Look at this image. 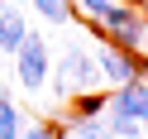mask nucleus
<instances>
[{
  "label": "nucleus",
  "mask_w": 148,
  "mask_h": 139,
  "mask_svg": "<svg viewBox=\"0 0 148 139\" xmlns=\"http://www.w3.org/2000/svg\"><path fill=\"white\" fill-rule=\"evenodd\" d=\"M105 125H110L115 139H124V134H143V139H148V67H143L138 82L110 91V101H105Z\"/></svg>",
  "instance_id": "obj_1"
},
{
  "label": "nucleus",
  "mask_w": 148,
  "mask_h": 139,
  "mask_svg": "<svg viewBox=\"0 0 148 139\" xmlns=\"http://www.w3.org/2000/svg\"><path fill=\"white\" fill-rule=\"evenodd\" d=\"M96 39H105V43H115V48H129V53H138L143 48V34H148V15L138 10V5H124L119 0L115 10L105 15L100 24H86Z\"/></svg>",
  "instance_id": "obj_2"
},
{
  "label": "nucleus",
  "mask_w": 148,
  "mask_h": 139,
  "mask_svg": "<svg viewBox=\"0 0 148 139\" xmlns=\"http://www.w3.org/2000/svg\"><path fill=\"white\" fill-rule=\"evenodd\" d=\"M96 67H100V82H105L110 91H119V86H129V82H138L143 77V67H148V58L143 53H129V48H115V43H105V39H96Z\"/></svg>",
  "instance_id": "obj_3"
},
{
  "label": "nucleus",
  "mask_w": 148,
  "mask_h": 139,
  "mask_svg": "<svg viewBox=\"0 0 148 139\" xmlns=\"http://www.w3.org/2000/svg\"><path fill=\"white\" fill-rule=\"evenodd\" d=\"M48 72H53V48L38 29H29V39L14 48V77H19L24 91H38L48 82Z\"/></svg>",
  "instance_id": "obj_4"
},
{
  "label": "nucleus",
  "mask_w": 148,
  "mask_h": 139,
  "mask_svg": "<svg viewBox=\"0 0 148 139\" xmlns=\"http://www.w3.org/2000/svg\"><path fill=\"white\" fill-rule=\"evenodd\" d=\"M29 39V24H24V10H0V53H14Z\"/></svg>",
  "instance_id": "obj_5"
},
{
  "label": "nucleus",
  "mask_w": 148,
  "mask_h": 139,
  "mask_svg": "<svg viewBox=\"0 0 148 139\" xmlns=\"http://www.w3.org/2000/svg\"><path fill=\"white\" fill-rule=\"evenodd\" d=\"M62 139H115V134H110L105 115H96V120H67L62 125Z\"/></svg>",
  "instance_id": "obj_6"
},
{
  "label": "nucleus",
  "mask_w": 148,
  "mask_h": 139,
  "mask_svg": "<svg viewBox=\"0 0 148 139\" xmlns=\"http://www.w3.org/2000/svg\"><path fill=\"white\" fill-rule=\"evenodd\" d=\"M24 129V115H19V101L10 91H0V139H19Z\"/></svg>",
  "instance_id": "obj_7"
},
{
  "label": "nucleus",
  "mask_w": 148,
  "mask_h": 139,
  "mask_svg": "<svg viewBox=\"0 0 148 139\" xmlns=\"http://www.w3.org/2000/svg\"><path fill=\"white\" fill-rule=\"evenodd\" d=\"M115 5H119V0H72V10H77L86 24H100L110 10H115Z\"/></svg>",
  "instance_id": "obj_8"
},
{
  "label": "nucleus",
  "mask_w": 148,
  "mask_h": 139,
  "mask_svg": "<svg viewBox=\"0 0 148 139\" xmlns=\"http://www.w3.org/2000/svg\"><path fill=\"white\" fill-rule=\"evenodd\" d=\"M19 139H62V125L58 120H34V125L19 129Z\"/></svg>",
  "instance_id": "obj_9"
},
{
  "label": "nucleus",
  "mask_w": 148,
  "mask_h": 139,
  "mask_svg": "<svg viewBox=\"0 0 148 139\" xmlns=\"http://www.w3.org/2000/svg\"><path fill=\"white\" fill-rule=\"evenodd\" d=\"M10 5H14V10H24V5H34V0H10Z\"/></svg>",
  "instance_id": "obj_10"
},
{
  "label": "nucleus",
  "mask_w": 148,
  "mask_h": 139,
  "mask_svg": "<svg viewBox=\"0 0 148 139\" xmlns=\"http://www.w3.org/2000/svg\"><path fill=\"white\" fill-rule=\"evenodd\" d=\"M124 5H138V10H143V5H148V0H124Z\"/></svg>",
  "instance_id": "obj_11"
},
{
  "label": "nucleus",
  "mask_w": 148,
  "mask_h": 139,
  "mask_svg": "<svg viewBox=\"0 0 148 139\" xmlns=\"http://www.w3.org/2000/svg\"><path fill=\"white\" fill-rule=\"evenodd\" d=\"M138 53H143V58H148V34H143V48H138Z\"/></svg>",
  "instance_id": "obj_12"
},
{
  "label": "nucleus",
  "mask_w": 148,
  "mask_h": 139,
  "mask_svg": "<svg viewBox=\"0 0 148 139\" xmlns=\"http://www.w3.org/2000/svg\"><path fill=\"white\" fill-rule=\"evenodd\" d=\"M124 139H143V134H124Z\"/></svg>",
  "instance_id": "obj_13"
},
{
  "label": "nucleus",
  "mask_w": 148,
  "mask_h": 139,
  "mask_svg": "<svg viewBox=\"0 0 148 139\" xmlns=\"http://www.w3.org/2000/svg\"><path fill=\"white\" fill-rule=\"evenodd\" d=\"M0 5H5V0H0Z\"/></svg>",
  "instance_id": "obj_14"
}]
</instances>
